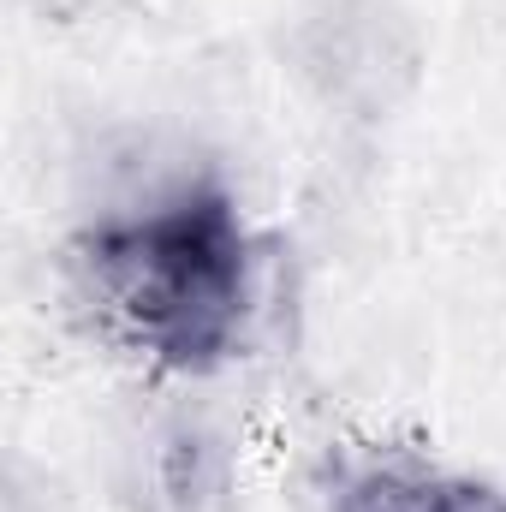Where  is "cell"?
Masks as SVG:
<instances>
[{"mask_svg":"<svg viewBox=\"0 0 506 512\" xmlns=\"http://www.w3.org/2000/svg\"><path fill=\"white\" fill-rule=\"evenodd\" d=\"M328 512H506V489L399 447H364L334 465Z\"/></svg>","mask_w":506,"mask_h":512,"instance_id":"3957f363","label":"cell"},{"mask_svg":"<svg viewBox=\"0 0 506 512\" xmlns=\"http://www.w3.org/2000/svg\"><path fill=\"white\" fill-rule=\"evenodd\" d=\"M155 489L167 512H227L233 459L203 417H173L155 441Z\"/></svg>","mask_w":506,"mask_h":512,"instance_id":"277c9868","label":"cell"},{"mask_svg":"<svg viewBox=\"0 0 506 512\" xmlns=\"http://www.w3.org/2000/svg\"><path fill=\"white\" fill-rule=\"evenodd\" d=\"M66 280L96 334L173 376L233 364L262 304V256L233 191L185 155L120 167L66 245Z\"/></svg>","mask_w":506,"mask_h":512,"instance_id":"6da1fadb","label":"cell"},{"mask_svg":"<svg viewBox=\"0 0 506 512\" xmlns=\"http://www.w3.org/2000/svg\"><path fill=\"white\" fill-rule=\"evenodd\" d=\"M292 54L304 84L352 120L393 114L423 66V42L393 0H322L304 12Z\"/></svg>","mask_w":506,"mask_h":512,"instance_id":"7a4b0ae2","label":"cell"}]
</instances>
